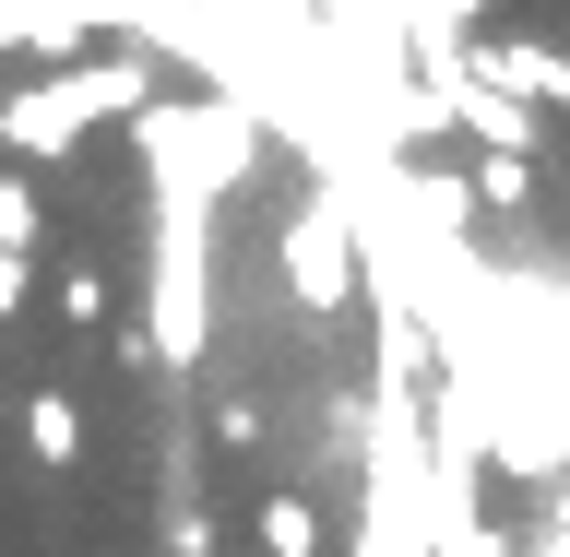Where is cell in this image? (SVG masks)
I'll list each match as a JSON object with an SVG mask.
<instances>
[{
	"mask_svg": "<svg viewBox=\"0 0 570 557\" xmlns=\"http://www.w3.org/2000/svg\"><path fill=\"white\" fill-rule=\"evenodd\" d=\"M24 439H36V462H48V475H71V462H83V404H71V380H36Z\"/></svg>",
	"mask_w": 570,
	"mask_h": 557,
	"instance_id": "1",
	"label": "cell"
},
{
	"mask_svg": "<svg viewBox=\"0 0 570 557\" xmlns=\"http://www.w3.org/2000/svg\"><path fill=\"white\" fill-rule=\"evenodd\" d=\"M249 546H262V557H321L333 534H321V510H309L297 487H274L262 510H249Z\"/></svg>",
	"mask_w": 570,
	"mask_h": 557,
	"instance_id": "2",
	"label": "cell"
},
{
	"mask_svg": "<svg viewBox=\"0 0 570 557\" xmlns=\"http://www.w3.org/2000/svg\"><path fill=\"white\" fill-rule=\"evenodd\" d=\"M48 285H60V320H71V332H96V320L119 309V285H107V261H60Z\"/></svg>",
	"mask_w": 570,
	"mask_h": 557,
	"instance_id": "3",
	"label": "cell"
},
{
	"mask_svg": "<svg viewBox=\"0 0 570 557\" xmlns=\"http://www.w3.org/2000/svg\"><path fill=\"white\" fill-rule=\"evenodd\" d=\"M48 238V202H36V178H0V249H36Z\"/></svg>",
	"mask_w": 570,
	"mask_h": 557,
	"instance_id": "4",
	"label": "cell"
},
{
	"mask_svg": "<svg viewBox=\"0 0 570 557\" xmlns=\"http://www.w3.org/2000/svg\"><path fill=\"white\" fill-rule=\"evenodd\" d=\"M24 285H36V273H24V249H0V320L24 309Z\"/></svg>",
	"mask_w": 570,
	"mask_h": 557,
	"instance_id": "5",
	"label": "cell"
}]
</instances>
